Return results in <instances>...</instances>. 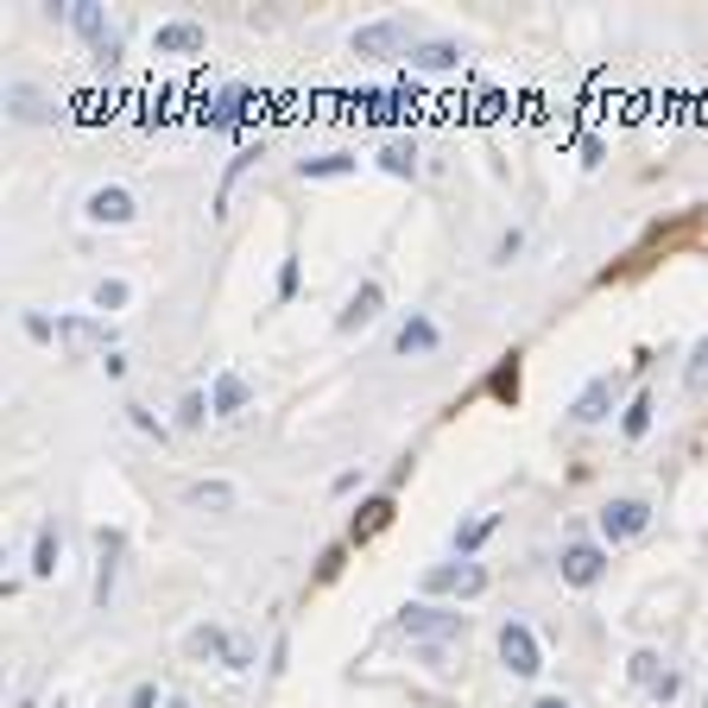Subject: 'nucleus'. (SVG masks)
Wrapping results in <instances>:
<instances>
[{
  "label": "nucleus",
  "instance_id": "obj_1",
  "mask_svg": "<svg viewBox=\"0 0 708 708\" xmlns=\"http://www.w3.org/2000/svg\"><path fill=\"white\" fill-rule=\"evenodd\" d=\"M399 627L411 632V639H424V645H450V639H468V613L436 607V601H411L399 613Z\"/></svg>",
  "mask_w": 708,
  "mask_h": 708
},
{
  "label": "nucleus",
  "instance_id": "obj_2",
  "mask_svg": "<svg viewBox=\"0 0 708 708\" xmlns=\"http://www.w3.org/2000/svg\"><path fill=\"white\" fill-rule=\"evenodd\" d=\"M64 20L76 25V38L89 45V57H96V64H114V57H121V32L108 25V13H101V7L76 0V7H64Z\"/></svg>",
  "mask_w": 708,
  "mask_h": 708
},
{
  "label": "nucleus",
  "instance_id": "obj_3",
  "mask_svg": "<svg viewBox=\"0 0 708 708\" xmlns=\"http://www.w3.org/2000/svg\"><path fill=\"white\" fill-rule=\"evenodd\" d=\"M480 588H487V569L468 563V556H462V563H436V569H424V595H462V601H468V595H480Z\"/></svg>",
  "mask_w": 708,
  "mask_h": 708
},
{
  "label": "nucleus",
  "instance_id": "obj_4",
  "mask_svg": "<svg viewBox=\"0 0 708 708\" xmlns=\"http://www.w3.org/2000/svg\"><path fill=\"white\" fill-rule=\"evenodd\" d=\"M500 657H506L512 677H538V671H544V652H538L531 627H519V620H506L500 627Z\"/></svg>",
  "mask_w": 708,
  "mask_h": 708
},
{
  "label": "nucleus",
  "instance_id": "obj_5",
  "mask_svg": "<svg viewBox=\"0 0 708 708\" xmlns=\"http://www.w3.org/2000/svg\"><path fill=\"white\" fill-rule=\"evenodd\" d=\"M645 519H652V506H645V500H607L601 506V538H607V544L639 538V531H645Z\"/></svg>",
  "mask_w": 708,
  "mask_h": 708
},
{
  "label": "nucleus",
  "instance_id": "obj_6",
  "mask_svg": "<svg viewBox=\"0 0 708 708\" xmlns=\"http://www.w3.org/2000/svg\"><path fill=\"white\" fill-rule=\"evenodd\" d=\"M114 576H121V531H96V607L114 601Z\"/></svg>",
  "mask_w": 708,
  "mask_h": 708
},
{
  "label": "nucleus",
  "instance_id": "obj_7",
  "mask_svg": "<svg viewBox=\"0 0 708 708\" xmlns=\"http://www.w3.org/2000/svg\"><path fill=\"white\" fill-rule=\"evenodd\" d=\"M405 51V20H374L354 32V57H392Z\"/></svg>",
  "mask_w": 708,
  "mask_h": 708
},
{
  "label": "nucleus",
  "instance_id": "obj_8",
  "mask_svg": "<svg viewBox=\"0 0 708 708\" xmlns=\"http://www.w3.org/2000/svg\"><path fill=\"white\" fill-rule=\"evenodd\" d=\"M556 569H563V582H569V588H595V582H601V551H595V544H569V551H563V563H556Z\"/></svg>",
  "mask_w": 708,
  "mask_h": 708
},
{
  "label": "nucleus",
  "instance_id": "obj_9",
  "mask_svg": "<svg viewBox=\"0 0 708 708\" xmlns=\"http://www.w3.org/2000/svg\"><path fill=\"white\" fill-rule=\"evenodd\" d=\"M607 411H613V374L588 379V386H582V399L569 405V418H576V424H601Z\"/></svg>",
  "mask_w": 708,
  "mask_h": 708
},
{
  "label": "nucleus",
  "instance_id": "obj_10",
  "mask_svg": "<svg viewBox=\"0 0 708 708\" xmlns=\"http://www.w3.org/2000/svg\"><path fill=\"white\" fill-rule=\"evenodd\" d=\"M89 222H108V228L133 222V197H126L121 184H101V190H89Z\"/></svg>",
  "mask_w": 708,
  "mask_h": 708
},
{
  "label": "nucleus",
  "instance_id": "obj_11",
  "mask_svg": "<svg viewBox=\"0 0 708 708\" xmlns=\"http://www.w3.org/2000/svg\"><path fill=\"white\" fill-rule=\"evenodd\" d=\"M158 51H165V57H190V51H202V25H190V20L158 25Z\"/></svg>",
  "mask_w": 708,
  "mask_h": 708
},
{
  "label": "nucleus",
  "instance_id": "obj_12",
  "mask_svg": "<svg viewBox=\"0 0 708 708\" xmlns=\"http://www.w3.org/2000/svg\"><path fill=\"white\" fill-rule=\"evenodd\" d=\"M386 526H392V500L379 494V500H367L361 512H354V544H367V538H379Z\"/></svg>",
  "mask_w": 708,
  "mask_h": 708
},
{
  "label": "nucleus",
  "instance_id": "obj_13",
  "mask_svg": "<svg viewBox=\"0 0 708 708\" xmlns=\"http://www.w3.org/2000/svg\"><path fill=\"white\" fill-rule=\"evenodd\" d=\"M7 108H13V121H25V126H38V121H51V108H45V96H38V89H25V82H13V89H7Z\"/></svg>",
  "mask_w": 708,
  "mask_h": 708
},
{
  "label": "nucleus",
  "instance_id": "obj_14",
  "mask_svg": "<svg viewBox=\"0 0 708 708\" xmlns=\"http://www.w3.org/2000/svg\"><path fill=\"white\" fill-rule=\"evenodd\" d=\"M247 399H253L247 379H241V374H222V379H215V399H209V405H215L222 418H234V411H247Z\"/></svg>",
  "mask_w": 708,
  "mask_h": 708
},
{
  "label": "nucleus",
  "instance_id": "obj_15",
  "mask_svg": "<svg viewBox=\"0 0 708 708\" xmlns=\"http://www.w3.org/2000/svg\"><path fill=\"white\" fill-rule=\"evenodd\" d=\"M411 64H418V70H455V64H462V45H450V38H430V45L411 51Z\"/></svg>",
  "mask_w": 708,
  "mask_h": 708
},
{
  "label": "nucleus",
  "instance_id": "obj_16",
  "mask_svg": "<svg viewBox=\"0 0 708 708\" xmlns=\"http://www.w3.org/2000/svg\"><path fill=\"white\" fill-rule=\"evenodd\" d=\"M374 317H379V285L367 278V285L349 298V310H342V329H361V323H374Z\"/></svg>",
  "mask_w": 708,
  "mask_h": 708
},
{
  "label": "nucleus",
  "instance_id": "obj_17",
  "mask_svg": "<svg viewBox=\"0 0 708 708\" xmlns=\"http://www.w3.org/2000/svg\"><path fill=\"white\" fill-rule=\"evenodd\" d=\"M430 349H436V323L430 317H411L399 329V354H430Z\"/></svg>",
  "mask_w": 708,
  "mask_h": 708
},
{
  "label": "nucleus",
  "instance_id": "obj_18",
  "mask_svg": "<svg viewBox=\"0 0 708 708\" xmlns=\"http://www.w3.org/2000/svg\"><path fill=\"white\" fill-rule=\"evenodd\" d=\"M184 500H190V506H209V512H228V506H234V487H228V480H197Z\"/></svg>",
  "mask_w": 708,
  "mask_h": 708
},
{
  "label": "nucleus",
  "instance_id": "obj_19",
  "mask_svg": "<svg viewBox=\"0 0 708 708\" xmlns=\"http://www.w3.org/2000/svg\"><path fill=\"white\" fill-rule=\"evenodd\" d=\"M57 569V526H38V544H32V576L45 582Z\"/></svg>",
  "mask_w": 708,
  "mask_h": 708
},
{
  "label": "nucleus",
  "instance_id": "obj_20",
  "mask_svg": "<svg viewBox=\"0 0 708 708\" xmlns=\"http://www.w3.org/2000/svg\"><path fill=\"white\" fill-rule=\"evenodd\" d=\"M494 526H500V519H494V512H487V519H475V526H455V551H462V556H475L480 544H487V538H494Z\"/></svg>",
  "mask_w": 708,
  "mask_h": 708
},
{
  "label": "nucleus",
  "instance_id": "obj_21",
  "mask_svg": "<svg viewBox=\"0 0 708 708\" xmlns=\"http://www.w3.org/2000/svg\"><path fill=\"white\" fill-rule=\"evenodd\" d=\"M379 165L392 177H411V165H418V146L411 140H386V152H379Z\"/></svg>",
  "mask_w": 708,
  "mask_h": 708
},
{
  "label": "nucleus",
  "instance_id": "obj_22",
  "mask_svg": "<svg viewBox=\"0 0 708 708\" xmlns=\"http://www.w3.org/2000/svg\"><path fill=\"white\" fill-rule=\"evenodd\" d=\"M57 335H64L70 349H101L108 354V329H96V323H57Z\"/></svg>",
  "mask_w": 708,
  "mask_h": 708
},
{
  "label": "nucleus",
  "instance_id": "obj_23",
  "mask_svg": "<svg viewBox=\"0 0 708 708\" xmlns=\"http://www.w3.org/2000/svg\"><path fill=\"white\" fill-rule=\"evenodd\" d=\"M190 652L197 657H234V639H222L215 627H197L190 632Z\"/></svg>",
  "mask_w": 708,
  "mask_h": 708
},
{
  "label": "nucleus",
  "instance_id": "obj_24",
  "mask_svg": "<svg viewBox=\"0 0 708 708\" xmlns=\"http://www.w3.org/2000/svg\"><path fill=\"white\" fill-rule=\"evenodd\" d=\"M632 683H639V689H657V683H664V657H657V652H632Z\"/></svg>",
  "mask_w": 708,
  "mask_h": 708
},
{
  "label": "nucleus",
  "instance_id": "obj_25",
  "mask_svg": "<svg viewBox=\"0 0 708 708\" xmlns=\"http://www.w3.org/2000/svg\"><path fill=\"white\" fill-rule=\"evenodd\" d=\"M342 172H354L349 152H329V158H303V177H342Z\"/></svg>",
  "mask_w": 708,
  "mask_h": 708
},
{
  "label": "nucleus",
  "instance_id": "obj_26",
  "mask_svg": "<svg viewBox=\"0 0 708 708\" xmlns=\"http://www.w3.org/2000/svg\"><path fill=\"white\" fill-rule=\"evenodd\" d=\"M620 430H627V436H645V430H652V399H645V392L627 405V424H620Z\"/></svg>",
  "mask_w": 708,
  "mask_h": 708
},
{
  "label": "nucleus",
  "instance_id": "obj_27",
  "mask_svg": "<svg viewBox=\"0 0 708 708\" xmlns=\"http://www.w3.org/2000/svg\"><path fill=\"white\" fill-rule=\"evenodd\" d=\"M247 89H222V96H215V121H241V108H247Z\"/></svg>",
  "mask_w": 708,
  "mask_h": 708
},
{
  "label": "nucleus",
  "instance_id": "obj_28",
  "mask_svg": "<svg viewBox=\"0 0 708 708\" xmlns=\"http://www.w3.org/2000/svg\"><path fill=\"white\" fill-rule=\"evenodd\" d=\"M202 418H209V399H202V392H184V405H177V424H190V430H197Z\"/></svg>",
  "mask_w": 708,
  "mask_h": 708
},
{
  "label": "nucleus",
  "instance_id": "obj_29",
  "mask_svg": "<svg viewBox=\"0 0 708 708\" xmlns=\"http://www.w3.org/2000/svg\"><path fill=\"white\" fill-rule=\"evenodd\" d=\"M121 303H126V285H121V278H101V285H96V310H121Z\"/></svg>",
  "mask_w": 708,
  "mask_h": 708
},
{
  "label": "nucleus",
  "instance_id": "obj_30",
  "mask_svg": "<svg viewBox=\"0 0 708 708\" xmlns=\"http://www.w3.org/2000/svg\"><path fill=\"white\" fill-rule=\"evenodd\" d=\"M689 392H708V342H696V361H689Z\"/></svg>",
  "mask_w": 708,
  "mask_h": 708
},
{
  "label": "nucleus",
  "instance_id": "obj_31",
  "mask_svg": "<svg viewBox=\"0 0 708 708\" xmlns=\"http://www.w3.org/2000/svg\"><path fill=\"white\" fill-rule=\"evenodd\" d=\"M531 708H569V703H563V696H544V703H531Z\"/></svg>",
  "mask_w": 708,
  "mask_h": 708
}]
</instances>
